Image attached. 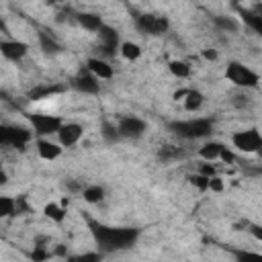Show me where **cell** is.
I'll list each match as a JSON object with an SVG mask.
<instances>
[{
	"label": "cell",
	"mask_w": 262,
	"mask_h": 262,
	"mask_svg": "<svg viewBox=\"0 0 262 262\" xmlns=\"http://www.w3.org/2000/svg\"><path fill=\"white\" fill-rule=\"evenodd\" d=\"M88 228L94 235L96 244L103 248L105 252H115V250H125V248H131L133 242L137 240L140 232L131 230V228H109L103 226L94 219H88Z\"/></svg>",
	"instance_id": "1"
},
{
	"label": "cell",
	"mask_w": 262,
	"mask_h": 262,
	"mask_svg": "<svg viewBox=\"0 0 262 262\" xmlns=\"http://www.w3.org/2000/svg\"><path fill=\"white\" fill-rule=\"evenodd\" d=\"M168 127L174 135L182 137V140H199V137L211 135L213 123L209 119H191V121H174Z\"/></svg>",
	"instance_id": "2"
},
{
	"label": "cell",
	"mask_w": 262,
	"mask_h": 262,
	"mask_svg": "<svg viewBox=\"0 0 262 262\" xmlns=\"http://www.w3.org/2000/svg\"><path fill=\"white\" fill-rule=\"evenodd\" d=\"M228 78L230 82H233L235 86H246V88H254V86H258L260 78L258 74L248 70L246 66H242L240 61H232V64L228 66Z\"/></svg>",
	"instance_id": "3"
},
{
	"label": "cell",
	"mask_w": 262,
	"mask_h": 262,
	"mask_svg": "<svg viewBox=\"0 0 262 262\" xmlns=\"http://www.w3.org/2000/svg\"><path fill=\"white\" fill-rule=\"evenodd\" d=\"M233 146L242 149L246 154H254L262 147V137L256 129H250V131H238L233 133Z\"/></svg>",
	"instance_id": "4"
},
{
	"label": "cell",
	"mask_w": 262,
	"mask_h": 262,
	"mask_svg": "<svg viewBox=\"0 0 262 262\" xmlns=\"http://www.w3.org/2000/svg\"><path fill=\"white\" fill-rule=\"evenodd\" d=\"M29 121L33 123V129L37 135L58 133L61 127V119L56 115H29Z\"/></svg>",
	"instance_id": "5"
},
{
	"label": "cell",
	"mask_w": 262,
	"mask_h": 262,
	"mask_svg": "<svg viewBox=\"0 0 262 262\" xmlns=\"http://www.w3.org/2000/svg\"><path fill=\"white\" fill-rule=\"evenodd\" d=\"M137 29L149 33V35H162L168 29V19L166 17H156V15H142L137 17Z\"/></svg>",
	"instance_id": "6"
},
{
	"label": "cell",
	"mask_w": 262,
	"mask_h": 262,
	"mask_svg": "<svg viewBox=\"0 0 262 262\" xmlns=\"http://www.w3.org/2000/svg\"><path fill=\"white\" fill-rule=\"evenodd\" d=\"M117 131L121 137H131V140H135V137H142L146 133V123L135 117H123L117 125Z\"/></svg>",
	"instance_id": "7"
},
{
	"label": "cell",
	"mask_w": 262,
	"mask_h": 262,
	"mask_svg": "<svg viewBox=\"0 0 262 262\" xmlns=\"http://www.w3.org/2000/svg\"><path fill=\"white\" fill-rule=\"evenodd\" d=\"M98 37H101V41H103V52L107 56H113L117 45H119V35H117V31L113 27H107V25H103V27L98 29Z\"/></svg>",
	"instance_id": "8"
},
{
	"label": "cell",
	"mask_w": 262,
	"mask_h": 262,
	"mask_svg": "<svg viewBox=\"0 0 262 262\" xmlns=\"http://www.w3.org/2000/svg\"><path fill=\"white\" fill-rule=\"evenodd\" d=\"M58 135H59V144H61V146L72 147V146L82 137V127L76 125V123H68V125H61V127H59Z\"/></svg>",
	"instance_id": "9"
},
{
	"label": "cell",
	"mask_w": 262,
	"mask_h": 262,
	"mask_svg": "<svg viewBox=\"0 0 262 262\" xmlns=\"http://www.w3.org/2000/svg\"><path fill=\"white\" fill-rule=\"evenodd\" d=\"M0 54H2L6 59L17 61L21 58H25L27 54V45L21 41H0Z\"/></svg>",
	"instance_id": "10"
},
{
	"label": "cell",
	"mask_w": 262,
	"mask_h": 262,
	"mask_svg": "<svg viewBox=\"0 0 262 262\" xmlns=\"http://www.w3.org/2000/svg\"><path fill=\"white\" fill-rule=\"evenodd\" d=\"M72 84L82 92H88V94H96L98 92V82H96V78L92 76L90 72H80L78 76L72 80Z\"/></svg>",
	"instance_id": "11"
},
{
	"label": "cell",
	"mask_w": 262,
	"mask_h": 262,
	"mask_svg": "<svg viewBox=\"0 0 262 262\" xmlns=\"http://www.w3.org/2000/svg\"><path fill=\"white\" fill-rule=\"evenodd\" d=\"M4 135H6V144L8 146H17V147H25L31 140V133L27 129H21V127H4Z\"/></svg>",
	"instance_id": "12"
},
{
	"label": "cell",
	"mask_w": 262,
	"mask_h": 262,
	"mask_svg": "<svg viewBox=\"0 0 262 262\" xmlns=\"http://www.w3.org/2000/svg\"><path fill=\"white\" fill-rule=\"evenodd\" d=\"M86 68H88V72L92 74L94 78H105V80L113 78V68H111V66L107 64V61H103V59L92 58V59H88Z\"/></svg>",
	"instance_id": "13"
},
{
	"label": "cell",
	"mask_w": 262,
	"mask_h": 262,
	"mask_svg": "<svg viewBox=\"0 0 262 262\" xmlns=\"http://www.w3.org/2000/svg\"><path fill=\"white\" fill-rule=\"evenodd\" d=\"M37 149H39V156L43 160H56L61 154V147L59 146H56L52 142H45V140H41L39 144H37Z\"/></svg>",
	"instance_id": "14"
},
{
	"label": "cell",
	"mask_w": 262,
	"mask_h": 262,
	"mask_svg": "<svg viewBox=\"0 0 262 262\" xmlns=\"http://www.w3.org/2000/svg\"><path fill=\"white\" fill-rule=\"evenodd\" d=\"M78 23L82 25L84 29L88 31H98L103 27V21L98 15H90V12H82V15H78Z\"/></svg>",
	"instance_id": "15"
},
{
	"label": "cell",
	"mask_w": 262,
	"mask_h": 262,
	"mask_svg": "<svg viewBox=\"0 0 262 262\" xmlns=\"http://www.w3.org/2000/svg\"><path fill=\"white\" fill-rule=\"evenodd\" d=\"M221 149H223V146H221V144H217V142H213V144H205L201 149H199V154H201V158L213 162V160H217V158H219Z\"/></svg>",
	"instance_id": "16"
},
{
	"label": "cell",
	"mask_w": 262,
	"mask_h": 262,
	"mask_svg": "<svg viewBox=\"0 0 262 262\" xmlns=\"http://www.w3.org/2000/svg\"><path fill=\"white\" fill-rule=\"evenodd\" d=\"M203 105V94L201 92H197V90H189L184 96V107L186 111H197V109H201Z\"/></svg>",
	"instance_id": "17"
},
{
	"label": "cell",
	"mask_w": 262,
	"mask_h": 262,
	"mask_svg": "<svg viewBox=\"0 0 262 262\" xmlns=\"http://www.w3.org/2000/svg\"><path fill=\"white\" fill-rule=\"evenodd\" d=\"M160 160H164V162H172V160H178L184 156V152L180 147H174V146H166V147H162L160 149Z\"/></svg>",
	"instance_id": "18"
},
{
	"label": "cell",
	"mask_w": 262,
	"mask_h": 262,
	"mask_svg": "<svg viewBox=\"0 0 262 262\" xmlns=\"http://www.w3.org/2000/svg\"><path fill=\"white\" fill-rule=\"evenodd\" d=\"M45 215L49 219H54L56 223H61L66 217V211H64V207H59L56 203H49V205H45Z\"/></svg>",
	"instance_id": "19"
},
{
	"label": "cell",
	"mask_w": 262,
	"mask_h": 262,
	"mask_svg": "<svg viewBox=\"0 0 262 262\" xmlns=\"http://www.w3.org/2000/svg\"><path fill=\"white\" fill-rule=\"evenodd\" d=\"M242 19L246 21V25H250L256 33H262V17L260 15L250 12V10H242Z\"/></svg>",
	"instance_id": "20"
},
{
	"label": "cell",
	"mask_w": 262,
	"mask_h": 262,
	"mask_svg": "<svg viewBox=\"0 0 262 262\" xmlns=\"http://www.w3.org/2000/svg\"><path fill=\"white\" fill-rule=\"evenodd\" d=\"M15 209H17V203H15V199H10V197H0V219H4L8 215L15 213Z\"/></svg>",
	"instance_id": "21"
},
{
	"label": "cell",
	"mask_w": 262,
	"mask_h": 262,
	"mask_svg": "<svg viewBox=\"0 0 262 262\" xmlns=\"http://www.w3.org/2000/svg\"><path fill=\"white\" fill-rule=\"evenodd\" d=\"M82 197H84V201H88V203H98V201H103L105 191L101 186H88V189H84Z\"/></svg>",
	"instance_id": "22"
},
{
	"label": "cell",
	"mask_w": 262,
	"mask_h": 262,
	"mask_svg": "<svg viewBox=\"0 0 262 262\" xmlns=\"http://www.w3.org/2000/svg\"><path fill=\"white\" fill-rule=\"evenodd\" d=\"M170 72L174 74V76H178V78H186L191 74V66L186 64V61H170Z\"/></svg>",
	"instance_id": "23"
},
{
	"label": "cell",
	"mask_w": 262,
	"mask_h": 262,
	"mask_svg": "<svg viewBox=\"0 0 262 262\" xmlns=\"http://www.w3.org/2000/svg\"><path fill=\"white\" fill-rule=\"evenodd\" d=\"M121 54H123V58H125V59H137L142 56V49H140V45L125 41L121 45Z\"/></svg>",
	"instance_id": "24"
},
{
	"label": "cell",
	"mask_w": 262,
	"mask_h": 262,
	"mask_svg": "<svg viewBox=\"0 0 262 262\" xmlns=\"http://www.w3.org/2000/svg\"><path fill=\"white\" fill-rule=\"evenodd\" d=\"M101 133H103V137L109 142V144H113V142H117L119 140V131H117V127L113 125V123H109V121H105L103 123V127H101Z\"/></svg>",
	"instance_id": "25"
},
{
	"label": "cell",
	"mask_w": 262,
	"mask_h": 262,
	"mask_svg": "<svg viewBox=\"0 0 262 262\" xmlns=\"http://www.w3.org/2000/svg\"><path fill=\"white\" fill-rule=\"evenodd\" d=\"M39 41H41V47H43L45 54H58L59 52V45L47 33H39Z\"/></svg>",
	"instance_id": "26"
},
{
	"label": "cell",
	"mask_w": 262,
	"mask_h": 262,
	"mask_svg": "<svg viewBox=\"0 0 262 262\" xmlns=\"http://www.w3.org/2000/svg\"><path fill=\"white\" fill-rule=\"evenodd\" d=\"M213 23L223 31H238V23H235L232 17H215Z\"/></svg>",
	"instance_id": "27"
},
{
	"label": "cell",
	"mask_w": 262,
	"mask_h": 262,
	"mask_svg": "<svg viewBox=\"0 0 262 262\" xmlns=\"http://www.w3.org/2000/svg\"><path fill=\"white\" fill-rule=\"evenodd\" d=\"M235 260L238 262H262V256L256 252H246V250H235Z\"/></svg>",
	"instance_id": "28"
},
{
	"label": "cell",
	"mask_w": 262,
	"mask_h": 262,
	"mask_svg": "<svg viewBox=\"0 0 262 262\" xmlns=\"http://www.w3.org/2000/svg\"><path fill=\"white\" fill-rule=\"evenodd\" d=\"M189 180H191V184H195L197 189H201V191H205L207 186H209V178L201 176V174H195V176H191Z\"/></svg>",
	"instance_id": "29"
},
{
	"label": "cell",
	"mask_w": 262,
	"mask_h": 262,
	"mask_svg": "<svg viewBox=\"0 0 262 262\" xmlns=\"http://www.w3.org/2000/svg\"><path fill=\"white\" fill-rule=\"evenodd\" d=\"M56 92H59V88L56 86V88H37V90H33L31 92V98H41V96H52V94H56Z\"/></svg>",
	"instance_id": "30"
},
{
	"label": "cell",
	"mask_w": 262,
	"mask_h": 262,
	"mask_svg": "<svg viewBox=\"0 0 262 262\" xmlns=\"http://www.w3.org/2000/svg\"><path fill=\"white\" fill-rule=\"evenodd\" d=\"M66 262H98L96 254H84V256H72Z\"/></svg>",
	"instance_id": "31"
},
{
	"label": "cell",
	"mask_w": 262,
	"mask_h": 262,
	"mask_svg": "<svg viewBox=\"0 0 262 262\" xmlns=\"http://www.w3.org/2000/svg\"><path fill=\"white\" fill-rule=\"evenodd\" d=\"M207 189L215 191V193H221V191H223V182H221V178H217V176L209 178V186H207Z\"/></svg>",
	"instance_id": "32"
},
{
	"label": "cell",
	"mask_w": 262,
	"mask_h": 262,
	"mask_svg": "<svg viewBox=\"0 0 262 262\" xmlns=\"http://www.w3.org/2000/svg\"><path fill=\"white\" fill-rule=\"evenodd\" d=\"M47 256H49V252L43 250V246H37V250L33 252V260H35V262H41V260H45Z\"/></svg>",
	"instance_id": "33"
},
{
	"label": "cell",
	"mask_w": 262,
	"mask_h": 262,
	"mask_svg": "<svg viewBox=\"0 0 262 262\" xmlns=\"http://www.w3.org/2000/svg\"><path fill=\"white\" fill-rule=\"evenodd\" d=\"M201 176H205V178H213V176H215V168H213V166H209V164H203V166H201Z\"/></svg>",
	"instance_id": "34"
},
{
	"label": "cell",
	"mask_w": 262,
	"mask_h": 262,
	"mask_svg": "<svg viewBox=\"0 0 262 262\" xmlns=\"http://www.w3.org/2000/svg\"><path fill=\"white\" fill-rule=\"evenodd\" d=\"M219 158H221L223 162H226V164H232V162L235 160V158H233V154L230 152V149H228V147H223V149H221V154H219Z\"/></svg>",
	"instance_id": "35"
},
{
	"label": "cell",
	"mask_w": 262,
	"mask_h": 262,
	"mask_svg": "<svg viewBox=\"0 0 262 262\" xmlns=\"http://www.w3.org/2000/svg\"><path fill=\"white\" fill-rule=\"evenodd\" d=\"M203 56L207 59H217V52H213V49H207V52H203Z\"/></svg>",
	"instance_id": "36"
},
{
	"label": "cell",
	"mask_w": 262,
	"mask_h": 262,
	"mask_svg": "<svg viewBox=\"0 0 262 262\" xmlns=\"http://www.w3.org/2000/svg\"><path fill=\"white\" fill-rule=\"evenodd\" d=\"M6 144V135H4V125H0V146Z\"/></svg>",
	"instance_id": "37"
},
{
	"label": "cell",
	"mask_w": 262,
	"mask_h": 262,
	"mask_svg": "<svg viewBox=\"0 0 262 262\" xmlns=\"http://www.w3.org/2000/svg\"><path fill=\"white\" fill-rule=\"evenodd\" d=\"M186 92H189V90H178L176 94H174V98H176V101H180V98H184V96H186Z\"/></svg>",
	"instance_id": "38"
},
{
	"label": "cell",
	"mask_w": 262,
	"mask_h": 262,
	"mask_svg": "<svg viewBox=\"0 0 262 262\" xmlns=\"http://www.w3.org/2000/svg\"><path fill=\"white\" fill-rule=\"evenodd\" d=\"M252 233L256 235V238H258V240L262 238V235H260V230H258V226H252Z\"/></svg>",
	"instance_id": "39"
},
{
	"label": "cell",
	"mask_w": 262,
	"mask_h": 262,
	"mask_svg": "<svg viewBox=\"0 0 262 262\" xmlns=\"http://www.w3.org/2000/svg\"><path fill=\"white\" fill-rule=\"evenodd\" d=\"M2 172H4V170H2V164H0V174H2Z\"/></svg>",
	"instance_id": "40"
},
{
	"label": "cell",
	"mask_w": 262,
	"mask_h": 262,
	"mask_svg": "<svg viewBox=\"0 0 262 262\" xmlns=\"http://www.w3.org/2000/svg\"><path fill=\"white\" fill-rule=\"evenodd\" d=\"M98 262H101V260H98Z\"/></svg>",
	"instance_id": "41"
}]
</instances>
